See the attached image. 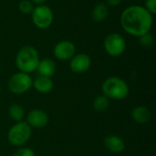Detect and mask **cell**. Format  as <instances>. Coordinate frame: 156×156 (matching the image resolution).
<instances>
[{
	"label": "cell",
	"instance_id": "44dd1931",
	"mask_svg": "<svg viewBox=\"0 0 156 156\" xmlns=\"http://www.w3.org/2000/svg\"><path fill=\"white\" fill-rule=\"evenodd\" d=\"M145 8L152 14L156 13V0H145Z\"/></svg>",
	"mask_w": 156,
	"mask_h": 156
},
{
	"label": "cell",
	"instance_id": "8fae6325",
	"mask_svg": "<svg viewBox=\"0 0 156 156\" xmlns=\"http://www.w3.org/2000/svg\"><path fill=\"white\" fill-rule=\"evenodd\" d=\"M104 145L105 147L112 153L114 154H120L122 152L124 151L125 149V143L124 141L118 135H114V134H111L108 135L104 141Z\"/></svg>",
	"mask_w": 156,
	"mask_h": 156
},
{
	"label": "cell",
	"instance_id": "ffe728a7",
	"mask_svg": "<svg viewBox=\"0 0 156 156\" xmlns=\"http://www.w3.org/2000/svg\"><path fill=\"white\" fill-rule=\"evenodd\" d=\"M13 156H35V153L30 148L21 147L13 154Z\"/></svg>",
	"mask_w": 156,
	"mask_h": 156
},
{
	"label": "cell",
	"instance_id": "603a6c76",
	"mask_svg": "<svg viewBox=\"0 0 156 156\" xmlns=\"http://www.w3.org/2000/svg\"><path fill=\"white\" fill-rule=\"evenodd\" d=\"M46 1H47V0H32L31 2H32V3H35V4H37V5H43Z\"/></svg>",
	"mask_w": 156,
	"mask_h": 156
},
{
	"label": "cell",
	"instance_id": "52a82bcc",
	"mask_svg": "<svg viewBox=\"0 0 156 156\" xmlns=\"http://www.w3.org/2000/svg\"><path fill=\"white\" fill-rule=\"evenodd\" d=\"M105 51L112 57L121 56L126 48L125 39L119 33H111L104 38Z\"/></svg>",
	"mask_w": 156,
	"mask_h": 156
},
{
	"label": "cell",
	"instance_id": "6da1fadb",
	"mask_svg": "<svg viewBox=\"0 0 156 156\" xmlns=\"http://www.w3.org/2000/svg\"><path fill=\"white\" fill-rule=\"evenodd\" d=\"M121 25L126 33L140 37L150 32L153 15L142 5H131L122 13Z\"/></svg>",
	"mask_w": 156,
	"mask_h": 156
},
{
	"label": "cell",
	"instance_id": "8992f818",
	"mask_svg": "<svg viewBox=\"0 0 156 156\" xmlns=\"http://www.w3.org/2000/svg\"><path fill=\"white\" fill-rule=\"evenodd\" d=\"M31 15L34 25L41 29H45L50 27L54 18L51 8L46 5H39L34 7Z\"/></svg>",
	"mask_w": 156,
	"mask_h": 156
},
{
	"label": "cell",
	"instance_id": "7c38bea8",
	"mask_svg": "<svg viewBox=\"0 0 156 156\" xmlns=\"http://www.w3.org/2000/svg\"><path fill=\"white\" fill-rule=\"evenodd\" d=\"M32 86L34 87V89L42 94H46L48 93L52 90L53 89V81L51 80V78L48 77H44V76H37L34 81Z\"/></svg>",
	"mask_w": 156,
	"mask_h": 156
},
{
	"label": "cell",
	"instance_id": "3957f363",
	"mask_svg": "<svg viewBox=\"0 0 156 156\" xmlns=\"http://www.w3.org/2000/svg\"><path fill=\"white\" fill-rule=\"evenodd\" d=\"M101 90L104 96L115 101L126 99L130 91L128 84L122 79L115 76L110 77L103 81Z\"/></svg>",
	"mask_w": 156,
	"mask_h": 156
},
{
	"label": "cell",
	"instance_id": "9a60e30c",
	"mask_svg": "<svg viewBox=\"0 0 156 156\" xmlns=\"http://www.w3.org/2000/svg\"><path fill=\"white\" fill-rule=\"evenodd\" d=\"M108 13H109V10H108L107 5L104 3H100V4L96 5L95 7L93 8L91 16L95 22L100 23V22L104 21L107 18Z\"/></svg>",
	"mask_w": 156,
	"mask_h": 156
},
{
	"label": "cell",
	"instance_id": "2e32d148",
	"mask_svg": "<svg viewBox=\"0 0 156 156\" xmlns=\"http://www.w3.org/2000/svg\"><path fill=\"white\" fill-rule=\"evenodd\" d=\"M8 115L10 119L16 122H22L25 117V110L19 104H16V103L12 104L8 108Z\"/></svg>",
	"mask_w": 156,
	"mask_h": 156
},
{
	"label": "cell",
	"instance_id": "30bf717a",
	"mask_svg": "<svg viewBox=\"0 0 156 156\" xmlns=\"http://www.w3.org/2000/svg\"><path fill=\"white\" fill-rule=\"evenodd\" d=\"M48 115L40 109L30 111L27 115V123L32 128H44L48 123Z\"/></svg>",
	"mask_w": 156,
	"mask_h": 156
},
{
	"label": "cell",
	"instance_id": "ba28073f",
	"mask_svg": "<svg viewBox=\"0 0 156 156\" xmlns=\"http://www.w3.org/2000/svg\"><path fill=\"white\" fill-rule=\"evenodd\" d=\"M53 53L59 60H69L76 54V47L69 40H62L55 46Z\"/></svg>",
	"mask_w": 156,
	"mask_h": 156
},
{
	"label": "cell",
	"instance_id": "ac0fdd59",
	"mask_svg": "<svg viewBox=\"0 0 156 156\" xmlns=\"http://www.w3.org/2000/svg\"><path fill=\"white\" fill-rule=\"evenodd\" d=\"M18 8L21 13L28 15V14L32 13V11L34 9V5L30 0H22L18 5Z\"/></svg>",
	"mask_w": 156,
	"mask_h": 156
},
{
	"label": "cell",
	"instance_id": "cb8c5ba5",
	"mask_svg": "<svg viewBox=\"0 0 156 156\" xmlns=\"http://www.w3.org/2000/svg\"><path fill=\"white\" fill-rule=\"evenodd\" d=\"M0 93H1V86H0Z\"/></svg>",
	"mask_w": 156,
	"mask_h": 156
},
{
	"label": "cell",
	"instance_id": "e0dca14e",
	"mask_svg": "<svg viewBox=\"0 0 156 156\" xmlns=\"http://www.w3.org/2000/svg\"><path fill=\"white\" fill-rule=\"evenodd\" d=\"M110 106V99L106 96L99 95L93 101V109L98 112H105Z\"/></svg>",
	"mask_w": 156,
	"mask_h": 156
},
{
	"label": "cell",
	"instance_id": "7402d4cb",
	"mask_svg": "<svg viewBox=\"0 0 156 156\" xmlns=\"http://www.w3.org/2000/svg\"><path fill=\"white\" fill-rule=\"evenodd\" d=\"M122 3V0H107V4L110 6H117Z\"/></svg>",
	"mask_w": 156,
	"mask_h": 156
},
{
	"label": "cell",
	"instance_id": "7a4b0ae2",
	"mask_svg": "<svg viewBox=\"0 0 156 156\" xmlns=\"http://www.w3.org/2000/svg\"><path fill=\"white\" fill-rule=\"evenodd\" d=\"M39 60L37 50L32 46H26L18 50L16 56V66L19 71L29 74L37 70Z\"/></svg>",
	"mask_w": 156,
	"mask_h": 156
},
{
	"label": "cell",
	"instance_id": "5b68a950",
	"mask_svg": "<svg viewBox=\"0 0 156 156\" xmlns=\"http://www.w3.org/2000/svg\"><path fill=\"white\" fill-rule=\"evenodd\" d=\"M33 84V80L29 74L24 72H16L13 74L7 82L8 90L14 94H23L28 91Z\"/></svg>",
	"mask_w": 156,
	"mask_h": 156
},
{
	"label": "cell",
	"instance_id": "d6986e66",
	"mask_svg": "<svg viewBox=\"0 0 156 156\" xmlns=\"http://www.w3.org/2000/svg\"><path fill=\"white\" fill-rule=\"evenodd\" d=\"M154 37L153 35L149 32V33H146L144 35H143L142 37H139V41L140 43L144 46V47H150L152 46V44L154 43Z\"/></svg>",
	"mask_w": 156,
	"mask_h": 156
},
{
	"label": "cell",
	"instance_id": "5bb4252c",
	"mask_svg": "<svg viewBox=\"0 0 156 156\" xmlns=\"http://www.w3.org/2000/svg\"><path fill=\"white\" fill-rule=\"evenodd\" d=\"M37 70L39 76L51 78L56 72V63L50 58H44L39 60Z\"/></svg>",
	"mask_w": 156,
	"mask_h": 156
},
{
	"label": "cell",
	"instance_id": "4fadbf2b",
	"mask_svg": "<svg viewBox=\"0 0 156 156\" xmlns=\"http://www.w3.org/2000/svg\"><path fill=\"white\" fill-rule=\"evenodd\" d=\"M131 116L133 120L140 124H144L147 123L151 120V112L148 108L144 106H136L132 110Z\"/></svg>",
	"mask_w": 156,
	"mask_h": 156
},
{
	"label": "cell",
	"instance_id": "277c9868",
	"mask_svg": "<svg viewBox=\"0 0 156 156\" xmlns=\"http://www.w3.org/2000/svg\"><path fill=\"white\" fill-rule=\"evenodd\" d=\"M32 134V128L27 122H16L7 133V141L14 146H22L28 142Z\"/></svg>",
	"mask_w": 156,
	"mask_h": 156
},
{
	"label": "cell",
	"instance_id": "9c48e42d",
	"mask_svg": "<svg viewBox=\"0 0 156 156\" xmlns=\"http://www.w3.org/2000/svg\"><path fill=\"white\" fill-rule=\"evenodd\" d=\"M91 65V59L90 56L84 53L75 54L71 58L69 62V68L72 72L74 73H84L88 71Z\"/></svg>",
	"mask_w": 156,
	"mask_h": 156
}]
</instances>
